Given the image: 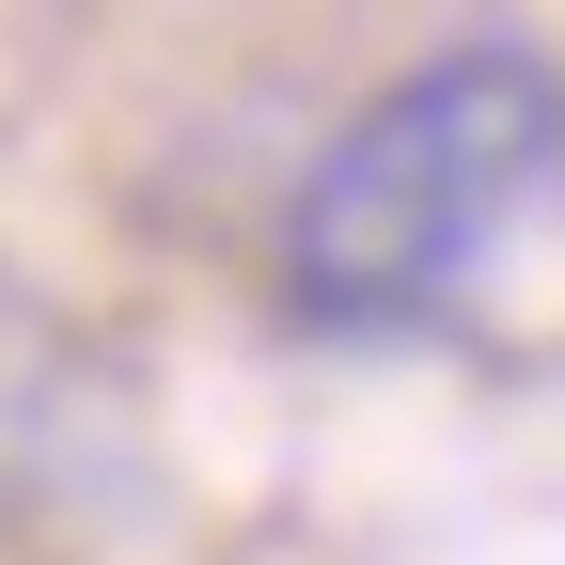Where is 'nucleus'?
<instances>
[{
	"mask_svg": "<svg viewBox=\"0 0 565 565\" xmlns=\"http://www.w3.org/2000/svg\"><path fill=\"white\" fill-rule=\"evenodd\" d=\"M565 173V79L534 47H440L393 95L330 126V158L282 204V299L315 330H424L471 299V267L519 236V204Z\"/></svg>",
	"mask_w": 565,
	"mask_h": 565,
	"instance_id": "1",
	"label": "nucleus"
}]
</instances>
